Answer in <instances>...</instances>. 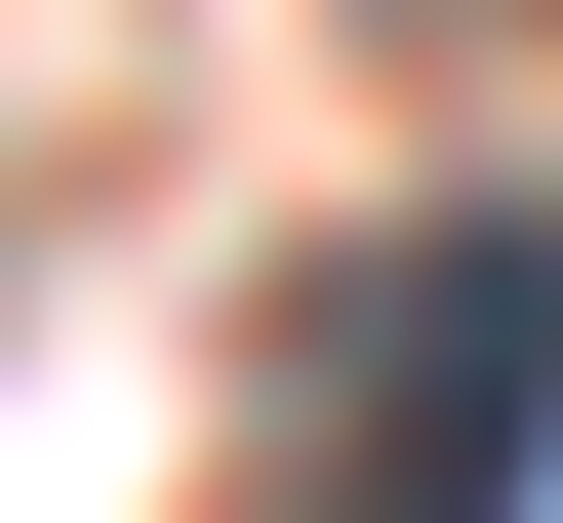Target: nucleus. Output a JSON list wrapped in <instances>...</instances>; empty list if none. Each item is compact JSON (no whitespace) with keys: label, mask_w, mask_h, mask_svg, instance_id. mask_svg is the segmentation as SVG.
Listing matches in <instances>:
<instances>
[{"label":"nucleus","mask_w":563,"mask_h":523,"mask_svg":"<svg viewBox=\"0 0 563 523\" xmlns=\"http://www.w3.org/2000/svg\"><path fill=\"white\" fill-rule=\"evenodd\" d=\"M282 523H563V201H402L282 323Z\"/></svg>","instance_id":"f257e3e1"}]
</instances>
